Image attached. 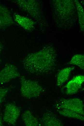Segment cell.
Masks as SVG:
<instances>
[{
  "mask_svg": "<svg viewBox=\"0 0 84 126\" xmlns=\"http://www.w3.org/2000/svg\"><path fill=\"white\" fill-rule=\"evenodd\" d=\"M56 63V50L52 46L48 45L38 51L28 55L23 63L25 70L28 73L40 75L52 72Z\"/></svg>",
  "mask_w": 84,
  "mask_h": 126,
  "instance_id": "cell-1",
  "label": "cell"
},
{
  "mask_svg": "<svg viewBox=\"0 0 84 126\" xmlns=\"http://www.w3.org/2000/svg\"><path fill=\"white\" fill-rule=\"evenodd\" d=\"M15 2L22 10L29 13L35 19L41 18L40 8L39 4L33 0H15Z\"/></svg>",
  "mask_w": 84,
  "mask_h": 126,
  "instance_id": "cell-4",
  "label": "cell"
},
{
  "mask_svg": "<svg viewBox=\"0 0 84 126\" xmlns=\"http://www.w3.org/2000/svg\"><path fill=\"white\" fill-rule=\"evenodd\" d=\"M3 125L2 121V118L1 117H0V126H3Z\"/></svg>",
  "mask_w": 84,
  "mask_h": 126,
  "instance_id": "cell-18",
  "label": "cell"
},
{
  "mask_svg": "<svg viewBox=\"0 0 84 126\" xmlns=\"http://www.w3.org/2000/svg\"><path fill=\"white\" fill-rule=\"evenodd\" d=\"M20 76L16 66L13 64H7L0 71V84L8 83Z\"/></svg>",
  "mask_w": 84,
  "mask_h": 126,
  "instance_id": "cell-5",
  "label": "cell"
},
{
  "mask_svg": "<svg viewBox=\"0 0 84 126\" xmlns=\"http://www.w3.org/2000/svg\"><path fill=\"white\" fill-rule=\"evenodd\" d=\"M41 121L42 125L45 126H63V123L56 116L50 112H47L44 114Z\"/></svg>",
  "mask_w": 84,
  "mask_h": 126,
  "instance_id": "cell-9",
  "label": "cell"
},
{
  "mask_svg": "<svg viewBox=\"0 0 84 126\" xmlns=\"http://www.w3.org/2000/svg\"><path fill=\"white\" fill-rule=\"evenodd\" d=\"M75 68L74 66L67 67L61 70L57 77L56 85L59 87L61 86L68 80L71 72Z\"/></svg>",
  "mask_w": 84,
  "mask_h": 126,
  "instance_id": "cell-11",
  "label": "cell"
},
{
  "mask_svg": "<svg viewBox=\"0 0 84 126\" xmlns=\"http://www.w3.org/2000/svg\"><path fill=\"white\" fill-rule=\"evenodd\" d=\"M84 81V77L79 75L74 77L65 86L66 93L68 95L74 94L80 88Z\"/></svg>",
  "mask_w": 84,
  "mask_h": 126,
  "instance_id": "cell-7",
  "label": "cell"
},
{
  "mask_svg": "<svg viewBox=\"0 0 84 126\" xmlns=\"http://www.w3.org/2000/svg\"><path fill=\"white\" fill-rule=\"evenodd\" d=\"M21 117L26 126H37L40 125L37 118L29 110H26L23 112Z\"/></svg>",
  "mask_w": 84,
  "mask_h": 126,
  "instance_id": "cell-12",
  "label": "cell"
},
{
  "mask_svg": "<svg viewBox=\"0 0 84 126\" xmlns=\"http://www.w3.org/2000/svg\"><path fill=\"white\" fill-rule=\"evenodd\" d=\"M13 18L8 9L0 4V28H5L13 24Z\"/></svg>",
  "mask_w": 84,
  "mask_h": 126,
  "instance_id": "cell-8",
  "label": "cell"
},
{
  "mask_svg": "<svg viewBox=\"0 0 84 126\" xmlns=\"http://www.w3.org/2000/svg\"><path fill=\"white\" fill-rule=\"evenodd\" d=\"M20 113V110L18 107L12 103L7 104L5 106L3 120L7 123L14 125Z\"/></svg>",
  "mask_w": 84,
  "mask_h": 126,
  "instance_id": "cell-6",
  "label": "cell"
},
{
  "mask_svg": "<svg viewBox=\"0 0 84 126\" xmlns=\"http://www.w3.org/2000/svg\"><path fill=\"white\" fill-rule=\"evenodd\" d=\"M9 90V88H0V105Z\"/></svg>",
  "mask_w": 84,
  "mask_h": 126,
  "instance_id": "cell-16",
  "label": "cell"
},
{
  "mask_svg": "<svg viewBox=\"0 0 84 126\" xmlns=\"http://www.w3.org/2000/svg\"><path fill=\"white\" fill-rule=\"evenodd\" d=\"M76 3L80 26L81 27V28H82L84 29V13L83 9L79 3L77 2V3Z\"/></svg>",
  "mask_w": 84,
  "mask_h": 126,
  "instance_id": "cell-15",
  "label": "cell"
},
{
  "mask_svg": "<svg viewBox=\"0 0 84 126\" xmlns=\"http://www.w3.org/2000/svg\"><path fill=\"white\" fill-rule=\"evenodd\" d=\"M54 106L56 109H67L82 115H84L83 102L82 100L78 98L60 99L56 101Z\"/></svg>",
  "mask_w": 84,
  "mask_h": 126,
  "instance_id": "cell-3",
  "label": "cell"
},
{
  "mask_svg": "<svg viewBox=\"0 0 84 126\" xmlns=\"http://www.w3.org/2000/svg\"><path fill=\"white\" fill-rule=\"evenodd\" d=\"M68 63L76 65L82 69H84V56L83 54H76L71 58Z\"/></svg>",
  "mask_w": 84,
  "mask_h": 126,
  "instance_id": "cell-14",
  "label": "cell"
},
{
  "mask_svg": "<svg viewBox=\"0 0 84 126\" xmlns=\"http://www.w3.org/2000/svg\"><path fill=\"white\" fill-rule=\"evenodd\" d=\"M14 20L24 29L31 31L34 28V23L31 19L27 17L17 14H14Z\"/></svg>",
  "mask_w": 84,
  "mask_h": 126,
  "instance_id": "cell-10",
  "label": "cell"
},
{
  "mask_svg": "<svg viewBox=\"0 0 84 126\" xmlns=\"http://www.w3.org/2000/svg\"><path fill=\"white\" fill-rule=\"evenodd\" d=\"M3 48V45L2 43L0 41V63L1 62V60L0 58V54Z\"/></svg>",
  "mask_w": 84,
  "mask_h": 126,
  "instance_id": "cell-17",
  "label": "cell"
},
{
  "mask_svg": "<svg viewBox=\"0 0 84 126\" xmlns=\"http://www.w3.org/2000/svg\"><path fill=\"white\" fill-rule=\"evenodd\" d=\"M20 79L21 93L24 97L28 98L36 97L42 92V87L37 82L27 79L23 76H20Z\"/></svg>",
  "mask_w": 84,
  "mask_h": 126,
  "instance_id": "cell-2",
  "label": "cell"
},
{
  "mask_svg": "<svg viewBox=\"0 0 84 126\" xmlns=\"http://www.w3.org/2000/svg\"><path fill=\"white\" fill-rule=\"evenodd\" d=\"M57 112L61 115L63 116L84 121V116L73 111L66 109H56Z\"/></svg>",
  "mask_w": 84,
  "mask_h": 126,
  "instance_id": "cell-13",
  "label": "cell"
}]
</instances>
